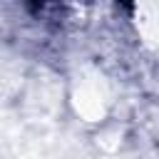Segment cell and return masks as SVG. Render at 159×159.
Masks as SVG:
<instances>
[{
    "mask_svg": "<svg viewBox=\"0 0 159 159\" xmlns=\"http://www.w3.org/2000/svg\"><path fill=\"white\" fill-rule=\"evenodd\" d=\"M50 2H57V0H32V12L42 10V7H45V5H50Z\"/></svg>",
    "mask_w": 159,
    "mask_h": 159,
    "instance_id": "cell-1",
    "label": "cell"
},
{
    "mask_svg": "<svg viewBox=\"0 0 159 159\" xmlns=\"http://www.w3.org/2000/svg\"><path fill=\"white\" fill-rule=\"evenodd\" d=\"M117 2H119L122 7H127V10H132V7H134V0H117Z\"/></svg>",
    "mask_w": 159,
    "mask_h": 159,
    "instance_id": "cell-2",
    "label": "cell"
}]
</instances>
